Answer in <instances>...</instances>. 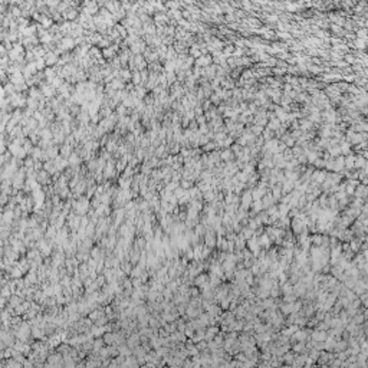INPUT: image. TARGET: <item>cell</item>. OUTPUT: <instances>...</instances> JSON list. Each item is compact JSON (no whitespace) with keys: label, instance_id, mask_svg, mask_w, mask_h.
Returning a JSON list of instances; mask_svg holds the SVG:
<instances>
[{"label":"cell","instance_id":"6da1fadb","mask_svg":"<svg viewBox=\"0 0 368 368\" xmlns=\"http://www.w3.org/2000/svg\"><path fill=\"white\" fill-rule=\"evenodd\" d=\"M75 210L78 212L79 214H84L86 210H88V206H89V203H88V200L86 199H81V200H78L75 204Z\"/></svg>","mask_w":368,"mask_h":368},{"label":"cell","instance_id":"7a4b0ae2","mask_svg":"<svg viewBox=\"0 0 368 368\" xmlns=\"http://www.w3.org/2000/svg\"><path fill=\"white\" fill-rule=\"evenodd\" d=\"M75 40H73V38H63L62 40H61V49L62 50H71V49H73V46H75Z\"/></svg>","mask_w":368,"mask_h":368},{"label":"cell","instance_id":"3957f363","mask_svg":"<svg viewBox=\"0 0 368 368\" xmlns=\"http://www.w3.org/2000/svg\"><path fill=\"white\" fill-rule=\"evenodd\" d=\"M43 59L48 66H52L55 63H59V58H58V55H55V52H48Z\"/></svg>","mask_w":368,"mask_h":368},{"label":"cell","instance_id":"277c9868","mask_svg":"<svg viewBox=\"0 0 368 368\" xmlns=\"http://www.w3.org/2000/svg\"><path fill=\"white\" fill-rule=\"evenodd\" d=\"M36 181L40 184H48L49 183V173L46 170H40L39 173L36 174Z\"/></svg>","mask_w":368,"mask_h":368},{"label":"cell","instance_id":"5b68a950","mask_svg":"<svg viewBox=\"0 0 368 368\" xmlns=\"http://www.w3.org/2000/svg\"><path fill=\"white\" fill-rule=\"evenodd\" d=\"M27 335H29V325L27 324H22L20 326H19V331H18V337L22 339V341H25L27 338Z\"/></svg>","mask_w":368,"mask_h":368},{"label":"cell","instance_id":"8992f818","mask_svg":"<svg viewBox=\"0 0 368 368\" xmlns=\"http://www.w3.org/2000/svg\"><path fill=\"white\" fill-rule=\"evenodd\" d=\"M117 75L120 76V79H121V81H129L131 78H133V73H131V72H129L128 69H121V71L118 72Z\"/></svg>","mask_w":368,"mask_h":368},{"label":"cell","instance_id":"52a82bcc","mask_svg":"<svg viewBox=\"0 0 368 368\" xmlns=\"http://www.w3.org/2000/svg\"><path fill=\"white\" fill-rule=\"evenodd\" d=\"M39 40H38V38L36 36H32V38H26V39H23V45L25 46H27V48H33L36 43H38ZM36 48V46H35Z\"/></svg>","mask_w":368,"mask_h":368},{"label":"cell","instance_id":"ba28073f","mask_svg":"<svg viewBox=\"0 0 368 368\" xmlns=\"http://www.w3.org/2000/svg\"><path fill=\"white\" fill-rule=\"evenodd\" d=\"M68 161H69V165H72V167H75L76 164H79L81 161H82V158H81L79 155L76 154V152H73V154L68 158Z\"/></svg>","mask_w":368,"mask_h":368},{"label":"cell","instance_id":"9c48e42d","mask_svg":"<svg viewBox=\"0 0 368 368\" xmlns=\"http://www.w3.org/2000/svg\"><path fill=\"white\" fill-rule=\"evenodd\" d=\"M63 16H65V19H69V20H73V19L78 16V10L75 9H68L63 12Z\"/></svg>","mask_w":368,"mask_h":368},{"label":"cell","instance_id":"30bf717a","mask_svg":"<svg viewBox=\"0 0 368 368\" xmlns=\"http://www.w3.org/2000/svg\"><path fill=\"white\" fill-rule=\"evenodd\" d=\"M39 22L42 23V26H43V27H46V29H48V27H50V26H52V23H53V20H52V19H50V18H46V16H40V20H39Z\"/></svg>","mask_w":368,"mask_h":368},{"label":"cell","instance_id":"8fae6325","mask_svg":"<svg viewBox=\"0 0 368 368\" xmlns=\"http://www.w3.org/2000/svg\"><path fill=\"white\" fill-rule=\"evenodd\" d=\"M133 82H134L135 85H137V86H140V84L142 82L141 73H140L138 71H134V72H133Z\"/></svg>","mask_w":368,"mask_h":368},{"label":"cell","instance_id":"7c38bea8","mask_svg":"<svg viewBox=\"0 0 368 368\" xmlns=\"http://www.w3.org/2000/svg\"><path fill=\"white\" fill-rule=\"evenodd\" d=\"M46 66V62H45V59L42 58V59H38L36 61V68H38V71H42L43 68Z\"/></svg>","mask_w":368,"mask_h":368},{"label":"cell","instance_id":"4fadbf2b","mask_svg":"<svg viewBox=\"0 0 368 368\" xmlns=\"http://www.w3.org/2000/svg\"><path fill=\"white\" fill-rule=\"evenodd\" d=\"M196 63H197V65H206V63H208V59H206V56H201L200 59L196 61Z\"/></svg>","mask_w":368,"mask_h":368},{"label":"cell","instance_id":"5bb4252c","mask_svg":"<svg viewBox=\"0 0 368 368\" xmlns=\"http://www.w3.org/2000/svg\"><path fill=\"white\" fill-rule=\"evenodd\" d=\"M181 187H183V188H190V181H188V180H183V181H181Z\"/></svg>","mask_w":368,"mask_h":368},{"label":"cell","instance_id":"9a60e30c","mask_svg":"<svg viewBox=\"0 0 368 368\" xmlns=\"http://www.w3.org/2000/svg\"><path fill=\"white\" fill-rule=\"evenodd\" d=\"M97 365H98V362H97V361H89V362H88V365H86V367H88V368H95V367H97Z\"/></svg>","mask_w":368,"mask_h":368},{"label":"cell","instance_id":"2e32d148","mask_svg":"<svg viewBox=\"0 0 368 368\" xmlns=\"http://www.w3.org/2000/svg\"><path fill=\"white\" fill-rule=\"evenodd\" d=\"M81 368H84V367H81Z\"/></svg>","mask_w":368,"mask_h":368}]
</instances>
